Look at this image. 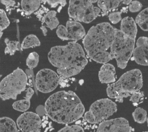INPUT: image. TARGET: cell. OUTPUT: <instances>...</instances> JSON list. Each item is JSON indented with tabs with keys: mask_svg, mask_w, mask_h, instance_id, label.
<instances>
[{
	"mask_svg": "<svg viewBox=\"0 0 148 132\" xmlns=\"http://www.w3.org/2000/svg\"><path fill=\"white\" fill-rule=\"evenodd\" d=\"M45 108L46 114L52 120L63 125L76 121L85 112L80 98L72 91L53 94L46 101Z\"/></svg>",
	"mask_w": 148,
	"mask_h": 132,
	"instance_id": "1",
	"label": "cell"
},
{
	"mask_svg": "<svg viewBox=\"0 0 148 132\" xmlns=\"http://www.w3.org/2000/svg\"><path fill=\"white\" fill-rule=\"evenodd\" d=\"M48 58L51 65L57 68L60 76L67 78L79 74L88 63L83 48L76 42L53 47Z\"/></svg>",
	"mask_w": 148,
	"mask_h": 132,
	"instance_id": "2",
	"label": "cell"
},
{
	"mask_svg": "<svg viewBox=\"0 0 148 132\" xmlns=\"http://www.w3.org/2000/svg\"><path fill=\"white\" fill-rule=\"evenodd\" d=\"M115 29L108 22L99 23L90 29L82 42L90 59L103 65L112 60L110 52L114 39Z\"/></svg>",
	"mask_w": 148,
	"mask_h": 132,
	"instance_id": "3",
	"label": "cell"
},
{
	"mask_svg": "<svg viewBox=\"0 0 148 132\" xmlns=\"http://www.w3.org/2000/svg\"><path fill=\"white\" fill-rule=\"evenodd\" d=\"M142 73L138 69L123 73L119 80L110 85L107 88L108 97L123 103L124 98L130 97L134 92L140 90L143 86Z\"/></svg>",
	"mask_w": 148,
	"mask_h": 132,
	"instance_id": "4",
	"label": "cell"
},
{
	"mask_svg": "<svg viewBox=\"0 0 148 132\" xmlns=\"http://www.w3.org/2000/svg\"><path fill=\"white\" fill-rule=\"evenodd\" d=\"M27 81L26 73L17 68L0 82V99L3 101L16 99L17 96L26 90Z\"/></svg>",
	"mask_w": 148,
	"mask_h": 132,
	"instance_id": "5",
	"label": "cell"
},
{
	"mask_svg": "<svg viewBox=\"0 0 148 132\" xmlns=\"http://www.w3.org/2000/svg\"><path fill=\"white\" fill-rule=\"evenodd\" d=\"M135 41L124 35L120 29L116 28L114 39L110 53L112 60L116 61L118 67L126 68L133 55Z\"/></svg>",
	"mask_w": 148,
	"mask_h": 132,
	"instance_id": "6",
	"label": "cell"
},
{
	"mask_svg": "<svg viewBox=\"0 0 148 132\" xmlns=\"http://www.w3.org/2000/svg\"><path fill=\"white\" fill-rule=\"evenodd\" d=\"M101 13L98 7H94L91 1L71 0L69 2L68 14L74 20L90 23Z\"/></svg>",
	"mask_w": 148,
	"mask_h": 132,
	"instance_id": "7",
	"label": "cell"
},
{
	"mask_svg": "<svg viewBox=\"0 0 148 132\" xmlns=\"http://www.w3.org/2000/svg\"><path fill=\"white\" fill-rule=\"evenodd\" d=\"M117 110V105L109 99H102L95 101L89 110L84 114L85 120L90 124L101 123L107 120Z\"/></svg>",
	"mask_w": 148,
	"mask_h": 132,
	"instance_id": "8",
	"label": "cell"
},
{
	"mask_svg": "<svg viewBox=\"0 0 148 132\" xmlns=\"http://www.w3.org/2000/svg\"><path fill=\"white\" fill-rule=\"evenodd\" d=\"M60 83V76L49 69L40 70L36 74L35 85L36 89L43 93H51L58 87Z\"/></svg>",
	"mask_w": 148,
	"mask_h": 132,
	"instance_id": "9",
	"label": "cell"
},
{
	"mask_svg": "<svg viewBox=\"0 0 148 132\" xmlns=\"http://www.w3.org/2000/svg\"><path fill=\"white\" fill-rule=\"evenodd\" d=\"M16 124L22 132H41L42 125L40 116L32 112L21 114L17 119Z\"/></svg>",
	"mask_w": 148,
	"mask_h": 132,
	"instance_id": "10",
	"label": "cell"
},
{
	"mask_svg": "<svg viewBox=\"0 0 148 132\" xmlns=\"http://www.w3.org/2000/svg\"><path fill=\"white\" fill-rule=\"evenodd\" d=\"M132 128L128 120L123 118L107 120L100 123L97 132H132Z\"/></svg>",
	"mask_w": 148,
	"mask_h": 132,
	"instance_id": "11",
	"label": "cell"
},
{
	"mask_svg": "<svg viewBox=\"0 0 148 132\" xmlns=\"http://www.w3.org/2000/svg\"><path fill=\"white\" fill-rule=\"evenodd\" d=\"M133 55L136 64L148 66V37L142 36L137 40Z\"/></svg>",
	"mask_w": 148,
	"mask_h": 132,
	"instance_id": "12",
	"label": "cell"
},
{
	"mask_svg": "<svg viewBox=\"0 0 148 132\" xmlns=\"http://www.w3.org/2000/svg\"><path fill=\"white\" fill-rule=\"evenodd\" d=\"M68 40L76 42L84 39L86 35L84 27L79 22L74 20H69L66 24Z\"/></svg>",
	"mask_w": 148,
	"mask_h": 132,
	"instance_id": "13",
	"label": "cell"
},
{
	"mask_svg": "<svg viewBox=\"0 0 148 132\" xmlns=\"http://www.w3.org/2000/svg\"><path fill=\"white\" fill-rule=\"evenodd\" d=\"M116 69L110 64H104L100 69L98 73V78L100 82L103 84H110L115 82Z\"/></svg>",
	"mask_w": 148,
	"mask_h": 132,
	"instance_id": "14",
	"label": "cell"
},
{
	"mask_svg": "<svg viewBox=\"0 0 148 132\" xmlns=\"http://www.w3.org/2000/svg\"><path fill=\"white\" fill-rule=\"evenodd\" d=\"M120 30L130 39L136 40L138 29L137 24L133 17L127 16L122 19Z\"/></svg>",
	"mask_w": 148,
	"mask_h": 132,
	"instance_id": "15",
	"label": "cell"
},
{
	"mask_svg": "<svg viewBox=\"0 0 148 132\" xmlns=\"http://www.w3.org/2000/svg\"><path fill=\"white\" fill-rule=\"evenodd\" d=\"M34 93V89L28 88L26 90V96L24 99L17 101L13 103L12 107L14 110L21 112H26L30 106V100Z\"/></svg>",
	"mask_w": 148,
	"mask_h": 132,
	"instance_id": "16",
	"label": "cell"
},
{
	"mask_svg": "<svg viewBox=\"0 0 148 132\" xmlns=\"http://www.w3.org/2000/svg\"><path fill=\"white\" fill-rule=\"evenodd\" d=\"M56 11L50 10L43 16L40 21L42 24H45L47 27L53 30L57 28L60 24L59 20L56 17Z\"/></svg>",
	"mask_w": 148,
	"mask_h": 132,
	"instance_id": "17",
	"label": "cell"
},
{
	"mask_svg": "<svg viewBox=\"0 0 148 132\" xmlns=\"http://www.w3.org/2000/svg\"><path fill=\"white\" fill-rule=\"evenodd\" d=\"M123 1H105L100 0L97 1V6L101 10L102 16L108 15L109 13L114 9L119 7Z\"/></svg>",
	"mask_w": 148,
	"mask_h": 132,
	"instance_id": "18",
	"label": "cell"
},
{
	"mask_svg": "<svg viewBox=\"0 0 148 132\" xmlns=\"http://www.w3.org/2000/svg\"><path fill=\"white\" fill-rule=\"evenodd\" d=\"M41 3L40 1L22 0L21 1L22 11L25 15H30L39 9Z\"/></svg>",
	"mask_w": 148,
	"mask_h": 132,
	"instance_id": "19",
	"label": "cell"
},
{
	"mask_svg": "<svg viewBox=\"0 0 148 132\" xmlns=\"http://www.w3.org/2000/svg\"><path fill=\"white\" fill-rule=\"evenodd\" d=\"M0 132H18L16 124L9 117L0 118Z\"/></svg>",
	"mask_w": 148,
	"mask_h": 132,
	"instance_id": "20",
	"label": "cell"
},
{
	"mask_svg": "<svg viewBox=\"0 0 148 132\" xmlns=\"http://www.w3.org/2000/svg\"><path fill=\"white\" fill-rule=\"evenodd\" d=\"M135 22L142 30L148 31V7L138 14L136 17Z\"/></svg>",
	"mask_w": 148,
	"mask_h": 132,
	"instance_id": "21",
	"label": "cell"
},
{
	"mask_svg": "<svg viewBox=\"0 0 148 132\" xmlns=\"http://www.w3.org/2000/svg\"><path fill=\"white\" fill-rule=\"evenodd\" d=\"M40 45V42L38 37L35 35L30 34L24 38L21 45V48L22 49H28L39 47Z\"/></svg>",
	"mask_w": 148,
	"mask_h": 132,
	"instance_id": "22",
	"label": "cell"
},
{
	"mask_svg": "<svg viewBox=\"0 0 148 132\" xmlns=\"http://www.w3.org/2000/svg\"><path fill=\"white\" fill-rule=\"evenodd\" d=\"M6 47L4 50L5 54H9L10 56L14 55L16 52L19 51L20 43L17 41H10L8 38L4 40Z\"/></svg>",
	"mask_w": 148,
	"mask_h": 132,
	"instance_id": "23",
	"label": "cell"
},
{
	"mask_svg": "<svg viewBox=\"0 0 148 132\" xmlns=\"http://www.w3.org/2000/svg\"><path fill=\"white\" fill-rule=\"evenodd\" d=\"M134 120L138 124H144L147 120V113L146 110L140 107L137 108L132 113Z\"/></svg>",
	"mask_w": 148,
	"mask_h": 132,
	"instance_id": "24",
	"label": "cell"
},
{
	"mask_svg": "<svg viewBox=\"0 0 148 132\" xmlns=\"http://www.w3.org/2000/svg\"><path fill=\"white\" fill-rule=\"evenodd\" d=\"M40 56L37 53L33 52L29 54L26 60V65L30 69H34L38 65Z\"/></svg>",
	"mask_w": 148,
	"mask_h": 132,
	"instance_id": "25",
	"label": "cell"
},
{
	"mask_svg": "<svg viewBox=\"0 0 148 132\" xmlns=\"http://www.w3.org/2000/svg\"><path fill=\"white\" fill-rule=\"evenodd\" d=\"M127 7H123L120 11L111 12L109 14L108 18L111 23L114 24H117L122 20L121 15L123 13H127Z\"/></svg>",
	"mask_w": 148,
	"mask_h": 132,
	"instance_id": "26",
	"label": "cell"
},
{
	"mask_svg": "<svg viewBox=\"0 0 148 132\" xmlns=\"http://www.w3.org/2000/svg\"><path fill=\"white\" fill-rule=\"evenodd\" d=\"M144 96V93L139 90L134 92L131 94L130 101L133 103L134 106H137L143 102Z\"/></svg>",
	"mask_w": 148,
	"mask_h": 132,
	"instance_id": "27",
	"label": "cell"
},
{
	"mask_svg": "<svg viewBox=\"0 0 148 132\" xmlns=\"http://www.w3.org/2000/svg\"><path fill=\"white\" fill-rule=\"evenodd\" d=\"M10 24V22L6 12L3 9H0V30L3 32Z\"/></svg>",
	"mask_w": 148,
	"mask_h": 132,
	"instance_id": "28",
	"label": "cell"
},
{
	"mask_svg": "<svg viewBox=\"0 0 148 132\" xmlns=\"http://www.w3.org/2000/svg\"><path fill=\"white\" fill-rule=\"evenodd\" d=\"M56 33L58 37L62 40H68L67 33L65 26L62 25H59L57 28Z\"/></svg>",
	"mask_w": 148,
	"mask_h": 132,
	"instance_id": "29",
	"label": "cell"
},
{
	"mask_svg": "<svg viewBox=\"0 0 148 132\" xmlns=\"http://www.w3.org/2000/svg\"><path fill=\"white\" fill-rule=\"evenodd\" d=\"M58 132H84V130L78 125H73L65 127Z\"/></svg>",
	"mask_w": 148,
	"mask_h": 132,
	"instance_id": "30",
	"label": "cell"
},
{
	"mask_svg": "<svg viewBox=\"0 0 148 132\" xmlns=\"http://www.w3.org/2000/svg\"><path fill=\"white\" fill-rule=\"evenodd\" d=\"M128 7L130 12L136 13L140 11L143 7V4L138 1H132Z\"/></svg>",
	"mask_w": 148,
	"mask_h": 132,
	"instance_id": "31",
	"label": "cell"
},
{
	"mask_svg": "<svg viewBox=\"0 0 148 132\" xmlns=\"http://www.w3.org/2000/svg\"><path fill=\"white\" fill-rule=\"evenodd\" d=\"M1 3L5 6L6 10L7 12H11L12 10L14 9L16 3L14 1H5V0H1L0 1Z\"/></svg>",
	"mask_w": 148,
	"mask_h": 132,
	"instance_id": "32",
	"label": "cell"
},
{
	"mask_svg": "<svg viewBox=\"0 0 148 132\" xmlns=\"http://www.w3.org/2000/svg\"><path fill=\"white\" fill-rule=\"evenodd\" d=\"M49 11V9L44 6H42L37 11L34 13L36 15V17L40 21L43 16L45 14V13H47Z\"/></svg>",
	"mask_w": 148,
	"mask_h": 132,
	"instance_id": "33",
	"label": "cell"
},
{
	"mask_svg": "<svg viewBox=\"0 0 148 132\" xmlns=\"http://www.w3.org/2000/svg\"><path fill=\"white\" fill-rule=\"evenodd\" d=\"M52 8H56L60 4L61 7H65L67 4L66 1H46Z\"/></svg>",
	"mask_w": 148,
	"mask_h": 132,
	"instance_id": "34",
	"label": "cell"
},
{
	"mask_svg": "<svg viewBox=\"0 0 148 132\" xmlns=\"http://www.w3.org/2000/svg\"><path fill=\"white\" fill-rule=\"evenodd\" d=\"M36 112L37 115L39 116H43L46 114V110H45V106L42 105H40L37 107L36 109Z\"/></svg>",
	"mask_w": 148,
	"mask_h": 132,
	"instance_id": "35",
	"label": "cell"
},
{
	"mask_svg": "<svg viewBox=\"0 0 148 132\" xmlns=\"http://www.w3.org/2000/svg\"><path fill=\"white\" fill-rule=\"evenodd\" d=\"M40 29H41L42 31L43 35L45 36H47L48 32V30L47 29V27H46L45 25H42L41 26Z\"/></svg>",
	"mask_w": 148,
	"mask_h": 132,
	"instance_id": "36",
	"label": "cell"
},
{
	"mask_svg": "<svg viewBox=\"0 0 148 132\" xmlns=\"http://www.w3.org/2000/svg\"><path fill=\"white\" fill-rule=\"evenodd\" d=\"M132 1H131V0H125V1H123L122 3L123 4H125V5H129L130 3H131V2H132Z\"/></svg>",
	"mask_w": 148,
	"mask_h": 132,
	"instance_id": "37",
	"label": "cell"
},
{
	"mask_svg": "<svg viewBox=\"0 0 148 132\" xmlns=\"http://www.w3.org/2000/svg\"><path fill=\"white\" fill-rule=\"evenodd\" d=\"M3 34V33L2 31L0 30V39L1 38Z\"/></svg>",
	"mask_w": 148,
	"mask_h": 132,
	"instance_id": "38",
	"label": "cell"
},
{
	"mask_svg": "<svg viewBox=\"0 0 148 132\" xmlns=\"http://www.w3.org/2000/svg\"><path fill=\"white\" fill-rule=\"evenodd\" d=\"M147 126L148 127V117H147Z\"/></svg>",
	"mask_w": 148,
	"mask_h": 132,
	"instance_id": "39",
	"label": "cell"
},
{
	"mask_svg": "<svg viewBox=\"0 0 148 132\" xmlns=\"http://www.w3.org/2000/svg\"><path fill=\"white\" fill-rule=\"evenodd\" d=\"M2 76V75H0V79H1V77Z\"/></svg>",
	"mask_w": 148,
	"mask_h": 132,
	"instance_id": "40",
	"label": "cell"
},
{
	"mask_svg": "<svg viewBox=\"0 0 148 132\" xmlns=\"http://www.w3.org/2000/svg\"><path fill=\"white\" fill-rule=\"evenodd\" d=\"M148 132V131H145V132Z\"/></svg>",
	"mask_w": 148,
	"mask_h": 132,
	"instance_id": "41",
	"label": "cell"
}]
</instances>
